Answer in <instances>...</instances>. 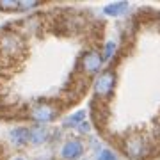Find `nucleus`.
Here are the masks:
<instances>
[{
	"label": "nucleus",
	"instance_id": "nucleus-11",
	"mask_svg": "<svg viewBox=\"0 0 160 160\" xmlns=\"http://www.w3.org/2000/svg\"><path fill=\"white\" fill-rule=\"evenodd\" d=\"M84 119H86V110H77V112H73L71 116H68L62 121V125L66 128H69V126H78L80 123H84Z\"/></svg>",
	"mask_w": 160,
	"mask_h": 160
},
{
	"label": "nucleus",
	"instance_id": "nucleus-4",
	"mask_svg": "<svg viewBox=\"0 0 160 160\" xmlns=\"http://www.w3.org/2000/svg\"><path fill=\"white\" fill-rule=\"evenodd\" d=\"M103 55L98 50H89L86 52L82 59H80V66H82V71L87 75V77H92V75H100V69L103 66Z\"/></svg>",
	"mask_w": 160,
	"mask_h": 160
},
{
	"label": "nucleus",
	"instance_id": "nucleus-10",
	"mask_svg": "<svg viewBox=\"0 0 160 160\" xmlns=\"http://www.w3.org/2000/svg\"><path fill=\"white\" fill-rule=\"evenodd\" d=\"M9 135L16 146H23L29 142V128H14V130H11Z\"/></svg>",
	"mask_w": 160,
	"mask_h": 160
},
{
	"label": "nucleus",
	"instance_id": "nucleus-7",
	"mask_svg": "<svg viewBox=\"0 0 160 160\" xmlns=\"http://www.w3.org/2000/svg\"><path fill=\"white\" fill-rule=\"evenodd\" d=\"M38 6V2H23V0H0V9L2 11H25Z\"/></svg>",
	"mask_w": 160,
	"mask_h": 160
},
{
	"label": "nucleus",
	"instance_id": "nucleus-3",
	"mask_svg": "<svg viewBox=\"0 0 160 160\" xmlns=\"http://www.w3.org/2000/svg\"><path fill=\"white\" fill-rule=\"evenodd\" d=\"M114 86H116V73L112 69H107V71H102L100 75H96L92 89H94V94L98 98H109L114 91Z\"/></svg>",
	"mask_w": 160,
	"mask_h": 160
},
{
	"label": "nucleus",
	"instance_id": "nucleus-2",
	"mask_svg": "<svg viewBox=\"0 0 160 160\" xmlns=\"http://www.w3.org/2000/svg\"><path fill=\"white\" fill-rule=\"evenodd\" d=\"M25 50V43L16 32H4L0 36V52L9 59L22 55Z\"/></svg>",
	"mask_w": 160,
	"mask_h": 160
},
{
	"label": "nucleus",
	"instance_id": "nucleus-9",
	"mask_svg": "<svg viewBox=\"0 0 160 160\" xmlns=\"http://www.w3.org/2000/svg\"><path fill=\"white\" fill-rule=\"evenodd\" d=\"M128 11V4L126 2H116V4H109L103 7V12L109 16H121Z\"/></svg>",
	"mask_w": 160,
	"mask_h": 160
},
{
	"label": "nucleus",
	"instance_id": "nucleus-13",
	"mask_svg": "<svg viewBox=\"0 0 160 160\" xmlns=\"http://www.w3.org/2000/svg\"><path fill=\"white\" fill-rule=\"evenodd\" d=\"M96 160H118V157L112 149H100L96 155Z\"/></svg>",
	"mask_w": 160,
	"mask_h": 160
},
{
	"label": "nucleus",
	"instance_id": "nucleus-5",
	"mask_svg": "<svg viewBox=\"0 0 160 160\" xmlns=\"http://www.w3.org/2000/svg\"><path fill=\"white\" fill-rule=\"evenodd\" d=\"M57 114H59V109L53 103H48V102H39L30 109V118L38 121V123H50V121L57 118Z\"/></svg>",
	"mask_w": 160,
	"mask_h": 160
},
{
	"label": "nucleus",
	"instance_id": "nucleus-1",
	"mask_svg": "<svg viewBox=\"0 0 160 160\" xmlns=\"http://www.w3.org/2000/svg\"><path fill=\"white\" fill-rule=\"evenodd\" d=\"M123 151L132 160H144L151 153V144L139 133H133L123 142Z\"/></svg>",
	"mask_w": 160,
	"mask_h": 160
},
{
	"label": "nucleus",
	"instance_id": "nucleus-6",
	"mask_svg": "<svg viewBox=\"0 0 160 160\" xmlns=\"http://www.w3.org/2000/svg\"><path fill=\"white\" fill-rule=\"evenodd\" d=\"M82 153H84V144L80 142V141H77V139L66 141L62 149H61V157L64 160H77L82 157Z\"/></svg>",
	"mask_w": 160,
	"mask_h": 160
},
{
	"label": "nucleus",
	"instance_id": "nucleus-12",
	"mask_svg": "<svg viewBox=\"0 0 160 160\" xmlns=\"http://www.w3.org/2000/svg\"><path fill=\"white\" fill-rule=\"evenodd\" d=\"M116 50H118V45H116L114 41H109L105 48H103V61H112V57L116 55Z\"/></svg>",
	"mask_w": 160,
	"mask_h": 160
},
{
	"label": "nucleus",
	"instance_id": "nucleus-15",
	"mask_svg": "<svg viewBox=\"0 0 160 160\" xmlns=\"http://www.w3.org/2000/svg\"><path fill=\"white\" fill-rule=\"evenodd\" d=\"M12 160H25V158H22V157H14Z\"/></svg>",
	"mask_w": 160,
	"mask_h": 160
},
{
	"label": "nucleus",
	"instance_id": "nucleus-8",
	"mask_svg": "<svg viewBox=\"0 0 160 160\" xmlns=\"http://www.w3.org/2000/svg\"><path fill=\"white\" fill-rule=\"evenodd\" d=\"M48 135L50 132L43 128V126H36V128H29V142L34 144V146H39V144L46 142L48 141Z\"/></svg>",
	"mask_w": 160,
	"mask_h": 160
},
{
	"label": "nucleus",
	"instance_id": "nucleus-14",
	"mask_svg": "<svg viewBox=\"0 0 160 160\" xmlns=\"http://www.w3.org/2000/svg\"><path fill=\"white\" fill-rule=\"evenodd\" d=\"M78 130L82 132V133H89V132H91V125L84 121V123H80V125H78Z\"/></svg>",
	"mask_w": 160,
	"mask_h": 160
}]
</instances>
